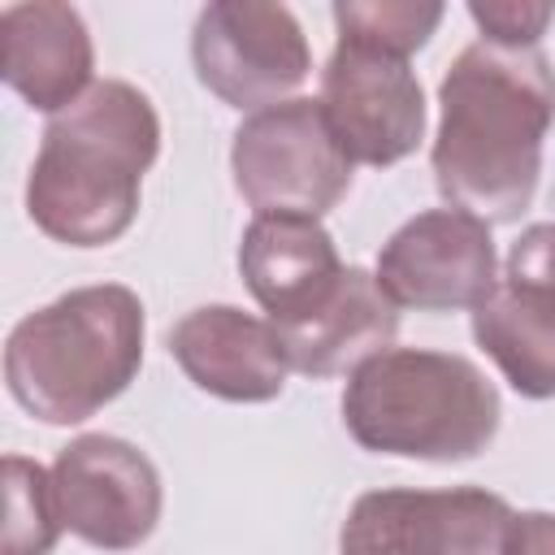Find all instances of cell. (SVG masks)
Here are the masks:
<instances>
[{"instance_id":"1","label":"cell","mask_w":555,"mask_h":555,"mask_svg":"<svg viewBox=\"0 0 555 555\" xmlns=\"http://www.w3.org/2000/svg\"><path fill=\"white\" fill-rule=\"evenodd\" d=\"M555 126V69L542 48L468 43L438 82L434 182L447 208L486 225L520 221L542 178Z\"/></svg>"},{"instance_id":"2","label":"cell","mask_w":555,"mask_h":555,"mask_svg":"<svg viewBox=\"0 0 555 555\" xmlns=\"http://www.w3.org/2000/svg\"><path fill=\"white\" fill-rule=\"evenodd\" d=\"M156 156L160 117L152 100L134 82L104 78L48 121L26 178V212L52 243H117L139 217L143 173Z\"/></svg>"},{"instance_id":"3","label":"cell","mask_w":555,"mask_h":555,"mask_svg":"<svg viewBox=\"0 0 555 555\" xmlns=\"http://www.w3.org/2000/svg\"><path fill=\"white\" fill-rule=\"evenodd\" d=\"M143 330V304L130 286H74L13 325L4 386L35 421L82 425L139 377Z\"/></svg>"},{"instance_id":"4","label":"cell","mask_w":555,"mask_h":555,"mask_svg":"<svg viewBox=\"0 0 555 555\" xmlns=\"http://www.w3.org/2000/svg\"><path fill=\"white\" fill-rule=\"evenodd\" d=\"M499 390L451 351L390 347L364 360L343 390V425L373 455L460 464L499 434Z\"/></svg>"},{"instance_id":"5","label":"cell","mask_w":555,"mask_h":555,"mask_svg":"<svg viewBox=\"0 0 555 555\" xmlns=\"http://www.w3.org/2000/svg\"><path fill=\"white\" fill-rule=\"evenodd\" d=\"M238 195L260 212L325 217L351 186V156L343 152L321 100L291 95L247 113L230 143Z\"/></svg>"},{"instance_id":"6","label":"cell","mask_w":555,"mask_h":555,"mask_svg":"<svg viewBox=\"0 0 555 555\" xmlns=\"http://www.w3.org/2000/svg\"><path fill=\"white\" fill-rule=\"evenodd\" d=\"M516 512L481 486L369 490L351 503L338 555H512Z\"/></svg>"},{"instance_id":"7","label":"cell","mask_w":555,"mask_h":555,"mask_svg":"<svg viewBox=\"0 0 555 555\" xmlns=\"http://www.w3.org/2000/svg\"><path fill=\"white\" fill-rule=\"evenodd\" d=\"M191 61L195 78L238 113H260L291 100V91L312 69V52L295 13L264 0H217L199 9Z\"/></svg>"},{"instance_id":"8","label":"cell","mask_w":555,"mask_h":555,"mask_svg":"<svg viewBox=\"0 0 555 555\" xmlns=\"http://www.w3.org/2000/svg\"><path fill=\"white\" fill-rule=\"evenodd\" d=\"M317 100L351 165H399L425 139V91L408 56L338 39Z\"/></svg>"},{"instance_id":"9","label":"cell","mask_w":555,"mask_h":555,"mask_svg":"<svg viewBox=\"0 0 555 555\" xmlns=\"http://www.w3.org/2000/svg\"><path fill=\"white\" fill-rule=\"evenodd\" d=\"M61 525L95 551H134L152 538L165 490L156 464L126 438L82 434L52 464Z\"/></svg>"},{"instance_id":"10","label":"cell","mask_w":555,"mask_h":555,"mask_svg":"<svg viewBox=\"0 0 555 555\" xmlns=\"http://www.w3.org/2000/svg\"><path fill=\"white\" fill-rule=\"evenodd\" d=\"M373 278L399 308L473 312L499 286L490 225L464 208L416 212L382 243Z\"/></svg>"},{"instance_id":"11","label":"cell","mask_w":555,"mask_h":555,"mask_svg":"<svg viewBox=\"0 0 555 555\" xmlns=\"http://www.w3.org/2000/svg\"><path fill=\"white\" fill-rule=\"evenodd\" d=\"M169 356L212 399L269 403L282 395L291 360L269 317L234 304H204L169 330Z\"/></svg>"},{"instance_id":"12","label":"cell","mask_w":555,"mask_h":555,"mask_svg":"<svg viewBox=\"0 0 555 555\" xmlns=\"http://www.w3.org/2000/svg\"><path fill=\"white\" fill-rule=\"evenodd\" d=\"M0 74L35 113H65L95 87V48L82 13L61 0H22L0 13Z\"/></svg>"},{"instance_id":"13","label":"cell","mask_w":555,"mask_h":555,"mask_svg":"<svg viewBox=\"0 0 555 555\" xmlns=\"http://www.w3.org/2000/svg\"><path fill=\"white\" fill-rule=\"evenodd\" d=\"M338 247L317 217L260 212L243 230L238 273L273 325L308 317L343 278Z\"/></svg>"},{"instance_id":"14","label":"cell","mask_w":555,"mask_h":555,"mask_svg":"<svg viewBox=\"0 0 555 555\" xmlns=\"http://www.w3.org/2000/svg\"><path fill=\"white\" fill-rule=\"evenodd\" d=\"M286 360L304 377H334V373H356L364 360L390 351L399 334V304L382 291V282L347 264L338 286L299 321L273 325Z\"/></svg>"},{"instance_id":"15","label":"cell","mask_w":555,"mask_h":555,"mask_svg":"<svg viewBox=\"0 0 555 555\" xmlns=\"http://www.w3.org/2000/svg\"><path fill=\"white\" fill-rule=\"evenodd\" d=\"M473 338L525 399H555V295L499 278L473 308Z\"/></svg>"},{"instance_id":"16","label":"cell","mask_w":555,"mask_h":555,"mask_svg":"<svg viewBox=\"0 0 555 555\" xmlns=\"http://www.w3.org/2000/svg\"><path fill=\"white\" fill-rule=\"evenodd\" d=\"M52 468L26 455H4V551L0 555H48L61 538Z\"/></svg>"},{"instance_id":"17","label":"cell","mask_w":555,"mask_h":555,"mask_svg":"<svg viewBox=\"0 0 555 555\" xmlns=\"http://www.w3.org/2000/svg\"><path fill=\"white\" fill-rule=\"evenodd\" d=\"M438 0H338L334 4V26L338 39H356L395 56H412L429 43V35L442 22Z\"/></svg>"},{"instance_id":"18","label":"cell","mask_w":555,"mask_h":555,"mask_svg":"<svg viewBox=\"0 0 555 555\" xmlns=\"http://www.w3.org/2000/svg\"><path fill=\"white\" fill-rule=\"evenodd\" d=\"M468 17L477 22L481 39L486 43H499V48H538V39L546 35L551 17H555V4L546 0H473L468 4Z\"/></svg>"},{"instance_id":"19","label":"cell","mask_w":555,"mask_h":555,"mask_svg":"<svg viewBox=\"0 0 555 555\" xmlns=\"http://www.w3.org/2000/svg\"><path fill=\"white\" fill-rule=\"evenodd\" d=\"M503 278L555 295V221H533L520 230V238L507 251Z\"/></svg>"},{"instance_id":"20","label":"cell","mask_w":555,"mask_h":555,"mask_svg":"<svg viewBox=\"0 0 555 555\" xmlns=\"http://www.w3.org/2000/svg\"><path fill=\"white\" fill-rule=\"evenodd\" d=\"M512 555H555V512H516Z\"/></svg>"}]
</instances>
